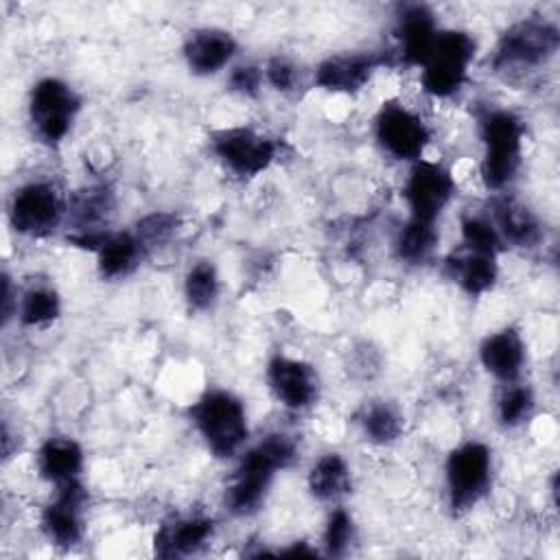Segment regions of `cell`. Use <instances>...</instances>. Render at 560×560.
I'll use <instances>...</instances> for the list:
<instances>
[{
    "mask_svg": "<svg viewBox=\"0 0 560 560\" xmlns=\"http://www.w3.org/2000/svg\"><path fill=\"white\" fill-rule=\"evenodd\" d=\"M479 127L483 140L481 182L488 190H501L521 166L523 120L508 109H488L479 118Z\"/></svg>",
    "mask_w": 560,
    "mask_h": 560,
    "instance_id": "cell-3",
    "label": "cell"
},
{
    "mask_svg": "<svg viewBox=\"0 0 560 560\" xmlns=\"http://www.w3.org/2000/svg\"><path fill=\"white\" fill-rule=\"evenodd\" d=\"M214 155L241 177H254L262 173L278 153V144L247 127H228L212 133Z\"/></svg>",
    "mask_w": 560,
    "mask_h": 560,
    "instance_id": "cell-8",
    "label": "cell"
},
{
    "mask_svg": "<svg viewBox=\"0 0 560 560\" xmlns=\"http://www.w3.org/2000/svg\"><path fill=\"white\" fill-rule=\"evenodd\" d=\"M236 52V42L221 28H197L184 42V57L195 74H214Z\"/></svg>",
    "mask_w": 560,
    "mask_h": 560,
    "instance_id": "cell-16",
    "label": "cell"
},
{
    "mask_svg": "<svg viewBox=\"0 0 560 560\" xmlns=\"http://www.w3.org/2000/svg\"><path fill=\"white\" fill-rule=\"evenodd\" d=\"M492 457L481 442H464L451 451L446 459L448 505L455 514L468 512L486 494L490 486Z\"/></svg>",
    "mask_w": 560,
    "mask_h": 560,
    "instance_id": "cell-6",
    "label": "cell"
},
{
    "mask_svg": "<svg viewBox=\"0 0 560 560\" xmlns=\"http://www.w3.org/2000/svg\"><path fill=\"white\" fill-rule=\"evenodd\" d=\"M560 46V31L542 18H525L503 31L492 55V68L503 79H521L545 66Z\"/></svg>",
    "mask_w": 560,
    "mask_h": 560,
    "instance_id": "cell-2",
    "label": "cell"
},
{
    "mask_svg": "<svg viewBox=\"0 0 560 560\" xmlns=\"http://www.w3.org/2000/svg\"><path fill=\"white\" fill-rule=\"evenodd\" d=\"M378 59L370 52L332 55L324 59L315 70V83L330 92H359L372 77Z\"/></svg>",
    "mask_w": 560,
    "mask_h": 560,
    "instance_id": "cell-14",
    "label": "cell"
},
{
    "mask_svg": "<svg viewBox=\"0 0 560 560\" xmlns=\"http://www.w3.org/2000/svg\"><path fill=\"white\" fill-rule=\"evenodd\" d=\"M455 192L453 175L438 162L416 160L407 182L402 186V197L411 212V219L435 223L440 212L446 208Z\"/></svg>",
    "mask_w": 560,
    "mask_h": 560,
    "instance_id": "cell-9",
    "label": "cell"
},
{
    "mask_svg": "<svg viewBox=\"0 0 560 560\" xmlns=\"http://www.w3.org/2000/svg\"><path fill=\"white\" fill-rule=\"evenodd\" d=\"M81 107L74 90L61 79L48 77L33 85L28 98V116L39 140L48 144L61 142Z\"/></svg>",
    "mask_w": 560,
    "mask_h": 560,
    "instance_id": "cell-7",
    "label": "cell"
},
{
    "mask_svg": "<svg viewBox=\"0 0 560 560\" xmlns=\"http://www.w3.org/2000/svg\"><path fill=\"white\" fill-rule=\"evenodd\" d=\"M192 424L214 457H230L247 438L243 402L223 389L203 394L190 409Z\"/></svg>",
    "mask_w": 560,
    "mask_h": 560,
    "instance_id": "cell-4",
    "label": "cell"
},
{
    "mask_svg": "<svg viewBox=\"0 0 560 560\" xmlns=\"http://www.w3.org/2000/svg\"><path fill=\"white\" fill-rule=\"evenodd\" d=\"M98 271L103 278H120L136 269L144 254V245L131 232H116L105 234L98 249Z\"/></svg>",
    "mask_w": 560,
    "mask_h": 560,
    "instance_id": "cell-22",
    "label": "cell"
},
{
    "mask_svg": "<svg viewBox=\"0 0 560 560\" xmlns=\"http://www.w3.org/2000/svg\"><path fill=\"white\" fill-rule=\"evenodd\" d=\"M479 359L486 372L499 381L512 383L523 370L525 343L514 328H501L481 341Z\"/></svg>",
    "mask_w": 560,
    "mask_h": 560,
    "instance_id": "cell-17",
    "label": "cell"
},
{
    "mask_svg": "<svg viewBox=\"0 0 560 560\" xmlns=\"http://www.w3.org/2000/svg\"><path fill=\"white\" fill-rule=\"evenodd\" d=\"M363 433L376 444H389L402 433V418L385 402L370 405L361 418Z\"/></svg>",
    "mask_w": 560,
    "mask_h": 560,
    "instance_id": "cell-27",
    "label": "cell"
},
{
    "mask_svg": "<svg viewBox=\"0 0 560 560\" xmlns=\"http://www.w3.org/2000/svg\"><path fill=\"white\" fill-rule=\"evenodd\" d=\"M350 468L339 453L322 455L308 472V490L319 501H335L350 492Z\"/></svg>",
    "mask_w": 560,
    "mask_h": 560,
    "instance_id": "cell-23",
    "label": "cell"
},
{
    "mask_svg": "<svg viewBox=\"0 0 560 560\" xmlns=\"http://www.w3.org/2000/svg\"><path fill=\"white\" fill-rule=\"evenodd\" d=\"M267 81L280 90V92H291L295 90V83H298V68L284 59V57H273L269 63H267Z\"/></svg>",
    "mask_w": 560,
    "mask_h": 560,
    "instance_id": "cell-33",
    "label": "cell"
},
{
    "mask_svg": "<svg viewBox=\"0 0 560 560\" xmlns=\"http://www.w3.org/2000/svg\"><path fill=\"white\" fill-rule=\"evenodd\" d=\"M59 298L48 287L28 289L20 302V322L24 326H42L59 315Z\"/></svg>",
    "mask_w": 560,
    "mask_h": 560,
    "instance_id": "cell-28",
    "label": "cell"
},
{
    "mask_svg": "<svg viewBox=\"0 0 560 560\" xmlns=\"http://www.w3.org/2000/svg\"><path fill=\"white\" fill-rule=\"evenodd\" d=\"M262 74L256 66H238L230 74V90L243 94V96H254L260 88Z\"/></svg>",
    "mask_w": 560,
    "mask_h": 560,
    "instance_id": "cell-34",
    "label": "cell"
},
{
    "mask_svg": "<svg viewBox=\"0 0 560 560\" xmlns=\"http://www.w3.org/2000/svg\"><path fill=\"white\" fill-rule=\"evenodd\" d=\"M475 48L477 44L466 31H440L427 61L420 66L422 90L435 98L455 94L466 81Z\"/></svg>",
    "mask_w": 560,
    "mask_h": 560,
    "instance_id": "cell-5",
    "label": "cell"
},
{
    "mask_svg": "<svg viewBox=\"0 0 560 560\" xmlns=\"http://www.w3.org/2000/svg\"><path fill=\"white\" fill-rule=\"evenodd\" d=\"M11 304H13V295H11V282H9V278L4 276L2 278V319L7 322L9 317H11Z\"/></svg>",
    "mask_w": 560,
    "mask_h": 560,
    "instance_id": "cell-35",
    "label": "cell"
},
{
    "mask_svg": "<svg viewBox=\"0 0 560 560\" xmlns=\"http://www.w3.org/2000/svg\"><path fill=\"white\" fill-rule=\"evenodd\" d=\"M282 556H315V551L308 549V547H304V542H302V545H293L291 549L282 551Z\"/></svg>",
    "mask_w": 560,
    "mask_h": 560,
    "instance_id": "cell-36",
    "label": "cell"
},
{
    "mask_svg": "<svg viewBox=\"0 0 560 560\" xmlns=\"http://www.w3.org/2000/svg\"><path fill=\"white\" fill-rule=\"evenodd\" d=\"M352 536H354V525L350 514L346 510H335L328 516L326 532H324V545L328 556H343L352 542Z\"/></svg>",
    "mask_w": 560,
    "mask_h": 560,
    "instance_id": "cell-32",
    "label": "cell"
},
{
    "mask_svg": "<svg viewBox=\"0 0 560 560\" xmlns=\"http://www.w3.org/2000/svg\"><path fill=\"white\" fill-rule=\"evenodd\" d=\"M435 243H438L435 223H427V221H418V219L409 217V221L405 223V228L398 234L396 252H398L400 260L418 265L429 258Z\"/></svg>",
    "mask_w": 560,
    "mask_h": 560,
    "instance_id": "cell-25",
    "label": "cell"
},
{
    "mask_svg": "<svg viewBox=\"0 0 560 560\" xmlns=\"http://www.w3.org/2000/svg\"><path fill=\"white\" fill-rule=\"evenodd\" d=\"M462 243L466 249L483 252V254H499L503 249V241L488 217H464L462 219Z\"/></svg>",
    "mask_w": 560,
    "mask_h": 560,
    "instance_id": "cell-29",
    "label": "cell"
},
{
    "mask_svg": "<svg viewBox=\"0 0 560 560\" xmlns=\"http://www.w3.org/2000/svg\"><path fill=\"white\" fill-rule=\"evenodd\" d=\"M114 208V197L105 186H92L74 195L70 210L79 232H98V223L107 219Z\"/></svg>",
    "mask_w": 560,
    "mask_h": 560,
    "instance_id": "cell-24",
    "label": "cell"
},
{
    "mask_svg": "<svg viewBox=\"0 0 560 560\" xmlns=\"http://www.w3.org/2000/svg\"><path fill=\"white\" fill-rule=\"evenodd\" d=\"M55 499L44 508L42 529L59 547H72L83 536V505L88 499L79 479L55 486Z\"/></svg>",
    "mask_w": 560,
    "mask_h": 560,
    "instance_id": "cell-12",
    "label": "cell"
},
{
    "mask_svg": "<svg viewBox=\"0 0 560 560\" xmlns=\"http://www.w3.org/2000/svg\"><path fill=\"white\" fill-rule=\"evenodd\" d=\"M532 409H534V394L527 385H510L497 402L499 422L503 427L521 424L532 413Z\"/></svg>",
    "mask_w": 560,
    "mask_h": 560,
    "instance_id": "cell-30",
    "label": "cell"
},
{
    "mask_svg": "<svg viewBox=\"0 0 560 560\" xmlns=\"http://www.w3.org/2000/svg\"><path fill=\"white\" fill-rule=\"evenodd\" d=\"M295 459V442L284 433H271L245 453L225 490V505L236 516L254 514L273 481V475Z\"/></svg>",
    "mask_w": 560,
    "mask_h": 560,
    "instance_id": "cell-1",
    "label": "cell"
},
{
    "mask_svg": "<svg viewBox=\"0 0 560 560\" xmlns=\"http://www.w3.org/2000/svg\"><path fill=\"white\" fill-rule=\"evenodd\" d=\"M214 532V523L208 516H188L173 523H164L153 536V549L160 558L188 556L201 549Z\"/></svg>",
    "mask_w": 560,
    "mask_h": 560,
    "instance_id": "cell-18",
    "label": "cell"
},
{
    "mask_svg": "<svg viewBox=\"0 0 560 560\" xmlns=\"http://www.w3.org/2000/svg\"><path fill=\"white\" fill-rule=\"evenodd\" d=\"M63 214L59 192L48 182H31L15 190L9 203V221L15 232L44 236L52 232Z\"/></svg>",
    "mask_w": 560,
    "mask_h": 560,
    "instance_id": "cell-11",
    "label": "cell"
},
{
    "mask_svg": "<svg viewBox=\"0 0 560 560\" xmlns=\"http://www.w3.org/2000/svg\"><path fill=\"white\" fill-rule=\"evenodd\" d=\"M267 383L273 396L289 409H306L317 398V374L315 370L291 357H273L267 368Z\"/></svg>",
    "mask_w": 560,
    "mask_h": 560,
    "instance_id": "cell-13",
    "label": "cell"
},
{
    "mask_svg": "<svg viewBox=\"0 0 560 560\" xmlns=\"http://www.w3.org/2000/svg\"><path fill=\"white\" fill-rule=\"evenodd\" d=\"M446 271L470 295H481L490 291L499 276L494 254L472 252L466 247L446 260Z\"/></svg>",
    "mask_w": 560,
    "mask_h": 560,
    "instance_id": "cell-20",
    "label": "cell"
},
{
    "mask_svg": "<svg viewBox=\"0 0 560 560\" xmlns=\"http://www.w3.org/2000/svg\"><path fill=\"white\" fill-rule=\"evenodd\" d=\"M490 221L494 223L503 245L510 243L514 247H534L542 236L540 223L534 212L512 199H499L492 208Z\"/></svg>",
    "mask_w": 560,
    "mask_h": 560,
    "instance_id": "cell-21",
    "label": "cell"
},
{
    "mask_svg": "<svg viewBox=\"0 0 560 560\" xmlns=\"http://www.w3.org/2000/svg\"><path fill=\"white\" fill-rule=\"evenodd\" d=\"M179 219L173 212H151L147 217H142L136 225V236L140 238V243L144 245V249L155 247L160 243H166L173 232L177 230Z\"/></svg>",
    "mask_w": 560,
    "mask_h": 560,
    "instance_id": "cell-31",
    "label": "cell"
},
{
    "mask_svg": "<svg viewBox=\"0 0 560 560\" xmlns=\"http://www.w3.org/2000/svg\"><path fill=\"white\" fill-rule=\"evenodd\" d=\"M81 468L83 451L70 438H48L37 451V472L55 486L79 479Z\"/></svg>",
    "mask_w": 560,
    "mask_h": 560,
    "instance_id": "cell-19",
    "label": "cell"
},
{
    "mask_svg": "<svg viewBox=\"0 0 560 560\" xmlns=\"http://www.w3.org/2000/svg\"><path fill=\"white\" fill-rule=\"evenodd\" d=\"M376 140L396 160H420L431 131L411 109L398 103H385L376 116Z\"/></svg>",
    "mask_w": 560,
    "mask_h": 560,
    "instance_id": "cell-10",
    "label": "cell"
},
{
    "mask_svg": "<svg viewBox=\"0 0 560 560\" xmlns=\"http://www.w3.org/2000/svg\"><path fill=\"white\" fill-rule=\"evenodd\" d=\"M438 26L433 13L424 4H409L402 9L398 18V42H400V59L407 66H422L435 44Z\"/></svg>",
    "mask_w": 560,
    "mask_h": 560,
    "instance_id": "cell-15",
    "label": "cell"
},
{
    "mask_svg": "<svg viewBox=\"0 0 560 560\" xmlns=\"http://www.w3.org/2000/svg\"><path fill=\"white\" fill-rule=\"evenodd\" d=\"M184 293L195 311L210 308L219 295V276L214 265L208 260L192 265L184 280Z\"/></svg>",
    "mask_w": 560,
    "mask_h": 560,
    "instance_id": "cell-26",
    "label": "cell"
}]
</instances>
